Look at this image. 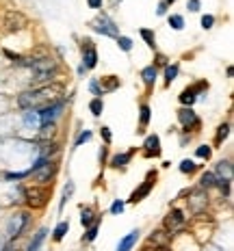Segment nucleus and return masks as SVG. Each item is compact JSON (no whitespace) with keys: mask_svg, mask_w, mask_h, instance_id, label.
Returning a JSON list of instances; mask_svg holds the SVG:
<instances>
[{"mask_svg":"<svg viewBox=\"0 0 234 251\" xmlns=\"http://www.w3.org/2000/svg\"><path fill=\"white\" fill-rule=\"evenodd\" d=\"M89 111H91L93 117H100L102 111H104V100L102 98H93V100L89 102Z\"/></svg>","mask_w":234,"mask_h":251,"instance_id":"32","label":"nucleus"},{"mask_svg":"<svg viewBox=\"0 0 234 251\" xmlns=\"http://www.w3.org/2000/svg\"><path fill=\"white\" fill-rule=\"evenodd\" d=\"M156 13H158V15H165V13H167V4L160 2V4H158V9H156Z\"/></svg>","mask_w":234,"mask_h":251,"instance_id":"48","label":"nucleus"},{"mask_svg":"<svg viewBox=\"0 0 234 251\" xmlns=\"http://www.w3.org/2000/svg\"><path fill=\"white\" fill-rule=\"evenodd\" d=\"M212 24H215V18H212V15H204V18H202V28L204 30L212 28Z\"/></svg>","mask_w":234,"mask_h":251,"instance_id":"45","label":"nucleus"},{"mask_svg":"<svg viewBox=\"0 0 234 251\" xmlns=\"http://www.w3.org/2000/svg\"><path fill=\"white\" fill-rule=\"evenodd\" d=\"M206 206H208L206 191H202V188H193V191L189 193V210L193 214H202L206 210Z\"/></svg>","mask_w":234,"mask_h":251,"instance_id":"13","label":"nucleus"},{"mask_svg":"<svg viewBox=\"0 0 234 251\" xmlns=\"http://www.w3.org/2000/svg\"><path fill=\"white\" fill-rule=\"evenodd\" d=\"M28 26V18L22 11H7L4 13V28L9 33H20Z\"/></svg>","mask_w":234,"mask_h":251,"instance_id":"9","label":"nucleus"},{"mask_svg":"<svg viewBox=\"0 0 234 251\" xmlns=\"http://www.w3.org/2000/svg\"><path fill=\"white\" fill-rule=\"evenodd\" d=\"M150 117H152V111H150L148 104H141L139 106V132H143L150 124Z\"/></svg>","mask_w":234,"mask_h":251,"instance_id":"25","label":"nucleus"},{"mask_svg":"<svg viewBox=\"0 0 234 251\" xmlns=\"http://www.w3.org/2000/svg\"><path fill=\"white\" fill-rule=\"evenodd\" d=\"M80 50H82V67H85V70H93V67L98 65V50H96V46H93V41L89 37L82 39Z\"/></svg>","mask_w":234,"mask_h":251,"instance_id":"14","label":"nucleus"},{"mask_svg":"<svg viewBox=\"0 0 234 251\" xmlns=\"http://www.w3.org/2000/svg\"><path fill=\"white\" fill-rule=\"evenodd\" d=\"M215 184H217L215 174H212V171H206V174H202V177H200V186H197V188H202V191H208V188H212Z\"/></svg>","mask_w":234,"mask_h":251,"instance_id":"28","label":"nucleus"},{"mask_svg":"<svg viewBox=\"0 0 234 251\" xmlns=\"http://www.w3.org/2000/svg\"><path fill=\"white\" fill-rule=\"evenodd\" d=\"M178 122H180V126L186 130V132H189V130L197 132V130H200V126H202L200 117H197V113L193 111V108H189V106H182L180 111H178Z\"/></svg>","mask_w":234,"mask_h":251,"instance_id":"11","label":"nucleus"},{"mask_svg":"<svg viewBox=\"0 0 234 251\" xmlns=\"http://www.w3.org/2000/svg\"><path fill=\"white\" fill-rule=\"evenodd\" d=\"M195 156L197 158H202V160H208L212 156V148L210 145H200V148L195 150Z\"/></svg>","mask_w":234,"mask_h":251,"instance_id":"35","label":"nucleus"},{"mask_svg":"<svg viewBox=\"0 0 234 251\" xmlns=\"http://www.w3.org/2000/svg\"><path fill=\"white\" fill-rule=\"evenodd\" d=\"M228 134H230V124H221L219 128H217V134H215V145H221L223 141L228 139Z\"/></svg>","mask_w":234,"mask_h":251,"instance_id":"30","label":"nucleus"},{"mask_svg":"<svg viewBox=\"0 0 234 251\" xmlns=\"http://www.w3.org/2000/svg\"><path fill=\"white\" fill-rule=\"evenodd\" d=\"M67 232H70V221H61L59 226L52 229V240H54V243H61Z\"/></svg>","mask_w":234,"mask_h":251,"instance_id":"27","label":"nucleus"},{"mask_svg":"<svg viewBox=\"0 0 234 251\" xmlns=\"http://www.w3.org/2000/svg\"><path fill=\"white\" fill-rule=\"evenodd\" d=\"M195 169H197V165H195V160H189V158H184V160H182V163H180V171H182V174H195Z\"/></svg>","mask_w":234,"mask_h":251,"instance_id":"34","label":"nucleus"},{"mask_svg":"<svg viewBox=\"0 0 234 251\" xmlns=\"http://www.w3.org/2000/svg\"><path fill=\"white\" fill-rule=\"evenodd\" d=\"M63 96V85L61 82H50V85H41L37 89H28V91L18 96V106L22 111H37L46 104L61 100Z\"/></svg>","mask_w":234,"mask_h":251,"instance_id":"1","label":"nucleus"},{"mask_svg":"<svg viewBox=\"0 0 234 251\" xmlns=\"http://www.w3.org/2000/svg\"><path fill=\"white\" fill-rule=\"evenodd\" d=\"M132 154H134V151H122V154H115L111 158V167H113V169H122L124 171L128 167L130 160H132Z\"/></svg>","mask_w":234,"mask_h":251,"instance_id":"20","label":"nucleus"},{"mask_svg":"<svg viewBox=\"0 0 234 251\" xmlns=\"http://www.w3.org/2000/svg\"><path fill=\"white\" fill-rule=\"evenodd\" d=\"M100 134H102V139H104V143H111L113 141V134H111V128H108V126H102L100 128Z\"/></svg>","mask_w":234,"mask_h":251,"instance_id":"43","label":"nucleus"},{"mask_svg":"<svg viewBox=\"0 0 234 251\" xmlns=\"http://www.w3.org/2000/svg\"><path fill=\"white\" fill-rule=\"evenodd\" d=\"M89 91H91L96 98H102V89H100V85H98V80H96V78H93V80L89 82Z\"/></svg>","mask_w":234,"mask_h":251,"instance_id":"44","label":"nucleus"},{"mask_svg":"<svg viewBox=\"0 0 234 251\" xmlns=\"http://www.w3.org/2000/svg\"><path fill=\"white\" fill-rule=\"evenodd\" d=\"M72 193H74V184H72V182H67V186L63 188V200H61V208H63L65 201L72 197Z\"/></svg>","mask_w":234,"mask_h":251,"instance_id":"40","label":"nucleus"},{"mask_svg":"<svg viewBox=\"0 0 234 251\" xmlns=\"http://www.w3.org/2000/svg\"><path fill=\"white\" fill-rule=\"evenodd\" d=\"M167 65H169V59H167L165 54H160V52H158V54L154 56V67L158 70V67H167Z\"/></svg>","mask_w":234,"mask_h":251,"instance_id":"39","label":"nucleus"},{"mask_svg":"<svg viewBox=\"0 0 234 251\" xmlns=\"http://www.w3.org/2000/svg\"><path fill=\"white\" fill-rule=\"evenodd\" d=\"M156 76H158V70H156L154 65H148V67H143V70H141V78H143L145 87H154Z\"/></svg>","mask_w":234,"mask_h":251,"instance_id":"26","label":"nucleus"},{"mask_svg":"<svg viewBox=\"0 0 234 251\" xmlns=\"http://www.w3.org/2000/svg\"><path fill=\"white\" fill-rule=\"evenodd\" d=\"M212 174H215V177H223V180H232V163H230V160H219Z\"/></svg>","mask_w":234,"mask_h":251,"instance_id":"23","label":"nucleus"},{"mask_svg":"<svg viewBox=\"0 0 234 251\" xmlns=\"http://www.w3.org/2000/svg\"><path fill=\"white\" fill-rule=\"evenodd\" d=\"M56 74H59V63H56L52 56H39V59L33 61L30 65V76H33L35 85H50L54 82Z\"/></svg>","mask_w":234,"mask_h":251,"instance_id":"2","label":"nucleus"},{"mask_svg":"<svg viewBox=\"0 0 234 251\" xmlns=\"http://www.w3.org/2000/svg\"><path fill=\"white\" fill-rule=\"evenodd\" d=\"M63 108H65V102H63V100H54V102L46 104V106L37 108L39 124H56V119L61 117Z\"/></svg>","mask_w":234,"mask_h":251,"instance_id":"6","label":"nucleus"},{"mask_svg":"<svg viewBox=\"0 0 234 251\" xmlns=\"http://www.w3.org/2000/svg\"><path fill=\"white\" fill-rule=\"evenodd\" d=\"M24 200H26V206L33 208V210H41V208L48 203L50 200V191L48 186H39V184H33V186H26L24 188Z\"/></svg>","mask_w":234,"mask_h":251,"instance_id":"4","label":"nucleus"},{"mask_svg":"<svg viewBox=\"0 0 234 251\" xmlns=\"http://www.w3.org/2000/svg\"><path fill=\"white\" fill-rule=\"evenodd\" d=\"M139 33H141V37H143L145 44H148L150 48H154V46H156V35H154V30H152V28H141Z\"/></svg>","mask_w":234,"mask_h":251,"instance_id":"33","label":"nucleus"},{"mask_svg":"<svg viewBox=\"0 0 234 251\" xmlns=\"http://www.w3.org/2000/svg\"><path fill=\"white\" fill-rule=\"evenodd\" d=\"M100 221V217L96 214V210L93 208H89V206H85V208H80V223H82V227H89V226H93V223H98Z\"/></svg>","mask_w":234,"mask_h":251,"instance_id":"21","label":"nucleus"},{"mask_svg":"<svg viewBox=\"0 0 234 251\" xmlns=\"http://www.w3.org/2000/svg\"><path fill=\"white\" fill-rule=\"evenodd\" d=\"M91 28L96 30V33H102V35H106V37H119V30H117V26L113 20H108L106 15H98L96 20L91 22Z\"/></svg>","mask_w":234,"mask_h":251,"instance_id":"12","label":"nucleus"},{"mask_svg":"<svg viewBox=\"0 0 234 251\" xmlns=\"http://www.w3.org/2000/svg\"><path fill=\"white\" fill-rule=\"evenodd\" d=\"M117 46H119V48H122L124 52H130V50H132V39H130V37H124V35H119V37H117Z\"/></svg>","mask_w":234,"mask_h":251,"instance_id":"38","label":"nucleus"},{"mask_svg":"<svg viewBox=\"0 0 234 251\" xmlns=\"http://www.w3.org/2000/svg\"><path fill=\"white\" fill-rule=\"evenodd\" d=\"M139 229H132L130 234H126L122 240H119V245H117V251H132L134 249V245H137V240H139Z\"/></svg>","mask_w":234,"mask_h":251,"instance_id":"19","label":"nucleus"},{"mask_svg":"<svg viewBox=\"0 0 234 251\" xmlns=\"http://www.w3.org/2000/svg\"><path fill=\"white\" fill-rule=\"evenodd\" d=\"M28 226V214L26 212H15L7 223V236L9 238H20L24 232V227Z\"/></svg>","mask_w":234,"mask_h":251,"instance_id":"10","label":"nucleus"},{"mask_svg":"<svg viewBox=\"0 0 234 251\" xmlns=\"http://www.w3.org/2000/svg\"><path fill=\"white\" fill-rule=\"evenodd\" d=\"M169 243H171V236L165 229H154L148 236V245H154V247H169Z\"/></svg>","mask_w":234,"mask_h":251,"instance_id":"16","label":"nucleus"},{"mask_svg":"<svg viewBox=\"0 0 234 251\" xmlns=\"http://www.w3.org/2000/svg\"><path fill=\"white\" fill-rule=\"evenodd\" d=\"M98 229H100V221H98V223H93V226L87 227L85 236H82V243H85V245L93 243V240H96V236H98Z\"/></svg>","mask_w":234,"mask_h":251,"instance_id":"31","label":"nucleus"},{"mask_svg":"<svg viewBox=\"0 0 234 251\" xmlns=\"http://www.w3.org/2000/svg\"><path fill=\"white\" fill-rule=\"evenodd\" d=\"M143 251H171V249L169 247H154V249L152 247H145Z\"/></svg>","mask_w":234,"mask_h":251,"instance_id":"50","label":"nucleus"},{"mask_svg":"<svg viewBox=\"0 0 234 251\" xmlns=\"http://www.w3.org/2000/svg\"><path fill=\"white\" fill-rule=\"evenodd\" d=\"M189 11H200V0H191V2H189Z\"/></svg>","mask_w":234,"mask_h":251,"instance_id":"46","label":"nucleus"},{"mask_svg":"<svg viewBox=\"0 0 234 251\" xmlns=\"http://www.w3.org/2000/svg\"><path fill=\"white\" fill-rule=\"evenodd\" d=\"M61 151L59 143L56 141H48V143H41L39 148V158H46V160H54V156Z\"/></svg>","mask_w":234,"mask_h":251,"instance_id":"18","label":"nucleus"},{"mask_svg":"<svg viewBox=\"0 0 234 251\" xmlns=\"http://www.w3.org/2000/svg\"><path fill=\"white\" fill-rule=\"evenodd\" d=\"M124 206H126V203H124L122 200H115L111 203V214H122L124 212Z\"/></svg>","mask_w":234,"mask_h":251,"instance_id":"42","label":"nucleus"},{"mask_svg":"<svg viewBox=\"0 0 234 251\" xmlns=\"http://www.w3.org/2000/svg\"><path fill=\"white\" fill-rule=\"evenodd\" d=\"M56 132H59L56 124H41V126H39V132H37V141H41V143H48V141H54Z\"/></svg>","mask_w":234,"mask_h":251,"instance_id":"17","label":"nucleus"},{"mask_svg":"<svg viewBox=\"0 0 234 251\" xmlns=\"http://www.w3.org/2000/svg\"><path fill=\"white\" fill-rule=\"evenodd\" d=\"M98 85H100L102 93H111V91H115V89H119L122 80H119L117 76H104L102 80H98Z\"/></svg>","mask_w":234,"mask_h":251,"instance_id":"22","label":"nucleus"},{"mask_svg":"<svg viewBox=\"0 0 234 251\" xmlns=\"http://www.w3.org/2000/svg\"><path fill=\"white\" fill-rule=\"evenodd\" d=\"M208 89V82L206 80H200V82H195L193 87H186V89H182V93L178 96V100L182 106H189V108H193V104L197 100V96H200L202 91H206Z\"/></svg>","mask_w":234,"mask_h":251,"instance_id":"8","label":"nucleus"},{"mask_svg":"<svg viewBox=\"0 0 234 251\" xmlns=\"http://www.w3.org/2000/svg\"><path fill=\"white\" fill-rule=\"evenodd\" d=\"M46 236H48V229H46V227L37 229V234L30 238V243H28V247H26V251H39L41 245H44V240H46Z\"/></svg>","mask_w":234,"mask_h":251,"instance_id":"24","label":"nucleus"},{"mask_svg":"<svg viewBox=\"0 0 234 251\" xmlns=\"http://www.w3.org/2000/svg\"><path fill=\"white\" fill-rule=\"evenodd\" d=\"M91 137H93V134L89 132V130H85V132H80V134H78V139H76V143H74V148H80V145L85 143V141H89Z\"/></svg>","mask_w":234,"mask_h":251,"instance_id":"41","label":"nucleus"},{"mask_svg":"<svg viewBox=\"0 0 234 251\" xmlns=\"http://www.w3.org/2000/svg\"><path fill=\"white\" fill-rule=\"evenodd\" d=\"M230 182H232V180H223V177H217V184H215V186H219V191H221L223 197H230Z\"/></svg>","mask_w":234,"mask_h":251,"instance_id":"36","label":"nucleus"},{"mask_svg":"<svg viewBox=\"0 0 234 251\" xmlns=\"http://www.w3.org/2000/svg\"><path fill=\"white\" fill-rule=\"evenodd\" d=\"M178 72H180V65L178 63H171V65H167L165 67V85H171V82L178 78Z\"/></svg>","mask_w":234,"mask_h":251,"instance_id":"29","label":"nucleus"},{"mask_svg":"<svg viewBox=\"0 0 234 251\" xmlns=\"http://www.w3.org/2000/svg\"><path fill=\"white\" fill-rule=\"evenodd\" d=\"M56 171H59V165H56V160H46V158H37L33 165V169H30V176H33L35 184L39 186H52V180H54Z\"/></svg>","mask_w":234,"mask_h":251,"instance_id":"3","label":"nucleus"},{"mask_svg":"<svg viewBox=\"0 0 234 251\" xmlns=\"http://www.w3.org/2000/svg\"><path fill=\"white\" fill-rule=\"evenodd\" d=\"M87 2H89L91 9H100L102 7V0H87Z\"/></svg>","mask_w":234,"mask_h":251,"instance_id":"47","label":"nucleus"},{"mask_svg":"<svg viewBox=\"0 0 234 251\" xmlns=\"http://www.w3.org/2000/svg\"><path fill=\"white\" fill-rule=\"evenodd\" d=\"M154 184H156V171H148V176H145V180L141 182V186L134 188L128 201H130V203H139V201H143L145 197H148L150 193H152Z\"/></svg>","mask_w":234,"mask_h":251,"instance_id":"7","label":"nucleus"},{"mask_svg":"<svg viewBox=\"0 0 234 251\" xmlns=\"http://www.w3.org/2000/svg\"><path fill=\"white\" fill-rule=\"evenodd\" d=\"M169 26L174 30H182L184 28V18L182 15H169Z\"/></svg>","mask_w":234,"mask_h":251,"instance_id":"37","label":"nucleus"},{"mask_svg":"<svg viewBox=\"0 0 234 251\" xmlns=\"http://www.w3.org/2000/svg\"><path fill=\"white\" fill-rule=\"evenodd\" d=\"M0 251H18V247H15V243H7Z\"/></svg>","mask_w":234,"mask_h":251,"instance_id":"49","label":"nucleus"},{"mask_svg":"<svg viewBox=\"0 0 234 251\" xmlns=\"http://www.w3.org/2000/svg\"><path fill=\"white\" fill-rule=\"evenodd\" d=\"M143 156L145 158H158L160 156V139L158 134H148L143 141Z\"/></svg>","mask_w":234,"mask_h":251,"instance_id":"15","label":"nucleus"},{"mask_svg":"<svg viewBox=\"0 0 234 251\" xmlns=\"http://www.w3.org/2000/svg\"><path fill=\"white\" fill-rule=\"evenodd\" d=\"M184 226H186V217H184V210H180V208H171L169 214L163 219V229L169 236H176L178 232H182Z\"/></svg>","mask_w":234,"mask_h":251,"instance_id":"5","label":"nucleus"},{"mask_svg":"<svg viewBox=\"0 0 234 251\" xmlns=\"http://www.w3.org/2000/svg\"><path fill=\"white\" fill-rule=\"evenodd\" d=\"M163 2H165V4H167V7H169V4H174L176 0H163Z\"/></svg>","mask_w":234,"mask_h":251,"instance_id":"51","label":"nucleus"}]
</instances>
